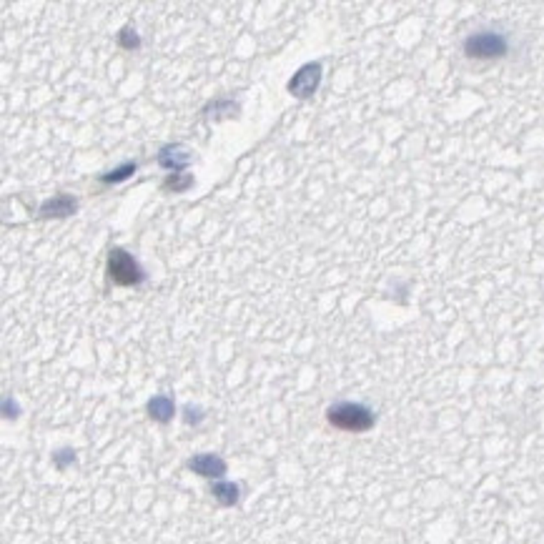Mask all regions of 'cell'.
<instances>
[{"label": "cell", "instance_id": "obj_1", "mask_svg": "<svg viewBox=\"0 0 544 544\" xmlns=\"http://www.w3.org/2000/svg\"><path fill=\"white\" fill-rule=\"evenodd\" d=\"M326 419L329 424L341 429V432H369L374 426V414L364 404H354V401H339L334 407H329L326 412Z\"/></svg>", "mask_w": 544, "mask_h": 544}, {"label": "cell", "instance_id": "obj_2", "mask_svg": "<svg viewBox=\"0 0 544 544\" xmlns=\"http://www.w3.org/2000/svg\"><path fill=\"white\" fill-rule=\"evenodd\" d=\"M108 279L116 286H136L143 281V269L136 258L123 249H113L108 254Z\"/></svg>", "mask_w": 544, "mask_h": 544}, {"label": "cell", "instance_id": "obj_3", "mask_svg": "<svg viewBox=\"0 0 544 544\" xmlns=\"http://www.w3.org/2000/svg\"><path fill=\"white\" fill-rule=\"evenodd\" d=\"M464 53L469 58H479V61L502 58L507 53V38L499 36V33H492V31L472 33V36L464 40Z\"/></svg>", "mask_w": 544, "mask_h": 544}, {"label": "cell", "instance_id": "obj_4", "mask_svg": "<svg viewBox=\"0 0 544 544\" xmlns=\"http://www.w3.org/2000/svg\"><path fill=\"white\" fill-rule=\"evenodd\" d=\"M321 83V65L319 63H306L304 68H299V73L288 81V93L296 98H309L316 93V88Z\"/></svg>", "mask_w": 544, "mask_h": 544}, {"label": "cell", "instance_id": "obj_5", "mask_svg": "<svg viewBox=\"0 0 544 544\" xmlns=\"http://www.w3.org/2000/svg\"><path fill=\"white\" fill-rule=\"evenodd\" d=\"M188 469L196 472L199 476H206V479H219L226 474V462L216 454H196L188 462Z\"/></svg>", "mask_w": 544, "mask_h": 544}, {"label": "cell", "instance_id": "obj_6", "mask_svg": "<svg viewBox=\"0 0 544 544\" xmlns=\"http://www.w3.org/2000/svg\"><path fill=\"white\" fill-rule=\"evenodd\" d=\"M75 208H78V203H75L73 196L58 194V196H53V199H48L43 206H40V216H45V219H63V216L75 213Z\"/></svg>", "mask_w": 544, "mask_h": 544}, {"label": "cell", "instance_id": "obj_7", "mask_svg": "<svg viewBox=\"0 0 544 544\" xmlns=\"http://www.w3.org/2000/svg\"><path fill=\"white\" fill-rule=\"evenodd\" d=\"M158 163L169 171H181L191 163V150H188L186 146H166V148L158 153Z\"/></svg>", "mask_w": 544, "mask_h": 544}, {"label": "cell", "instance_id": "obj_8", "mask_svg": "<svg viewBox=\"0 0 544 544\" xmlns=\"http://www.w3.org/2000/svg\"><path fill=\"white\" fill-rule=\"evenodd\" d=\"M173 401L169 399V396H153V399L148 401V414H150V419H156L161 421V424H166V421L173 419Z\"/></svg>", "mask_w": 544, "mask_h": 544}, {"label": "cell", "instance_id": "obj_9", "mask_svg": "<svg viewBox=\"0 0 544 544\" xmlns=\"http://www.w3.org/2000/svg\"><path fill=\"white\" fill-rule=\"evenodd\" d=\"M211 495L224 504V507H231L238 502V487L233 482H216L211 487Z\"/></svg>", "mask_w": 544, "mask_h": 544}, {"label": "cell", "instance_id": "obj_10", "mask_svg": "<svg viewBox=\"0 0 544 544\" xmlns=\"http://www.w3.org/2000/svg\"><path fill=\"white\" fill-rule=\"evenodd\" d=\"M191 186H194V176L191 173H171L163 181V191H173V194H183Z\"/></svg>", "mask_w": 544, "mask_h": 544}, {"label": "cell", "instance_id": "obj_11", "mask_svg": "<svg viewBox=\"0 0 544 544\" xmlns=\"http://www.w3.org/2000/svg\"><path fill=\"white\" fill-rule=\"evenodd\" d=\"M133 173H136V163H123V166H118V169L111 171V173L100 176V181L103 183H121V181H125V178H131Z\"/></svg>", "mask_w": 544, "mask_h": 544}, {"label": "cell", "instance_id": "obj_12", "mask_svg": "<svg viewBox=\"0 0 544 544\" xmlns=\"http://www.w3.org/2000/svg\"><path fill=\"white\" fill-rule=\"evenodd\" d=\"M118 43H121V48L133 50V48H138V45H141V38L136 36V31H131V28H125V31H121Z\"/></svg>", "mask_w": 544, "mask_h": 544}, {"label": "cell", "instance_id": "obj_13", "mask_svg": "<svg viewBox=\"0 0 544 544\" xmlns=\"http://www.w3.org/2000/svg\"><path fill=\"white\" fill-rule=\"evenodd\" d=\"M68 462H75V454H73V451H70V449L58 451V454H56V464H58V467L63 469V467H65Z\"/></svg>", "mask_w": 544, "mask_h": 544}, {"label": "cell", "instance_id": "obj_14", "mask_svg": "<svg viewBox=\"0 0 544 544\" xmlns=\"http://www.w3.org/2000/svg\"><path fill=\"white\" fill-rule=\"evenodd\" d=\"M186 421H188V424H199V421H201V412H199V409L188 407L186 409Z\"/></svg>", "mask_w": 544, "mask_h": 544}]
</instances>
